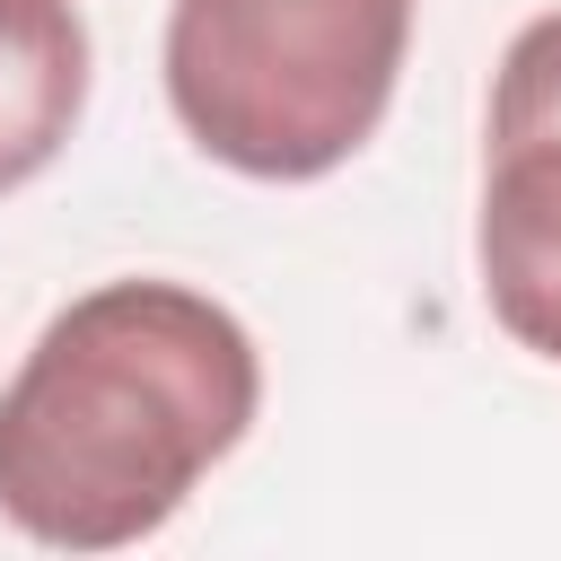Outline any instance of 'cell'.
<instances>
[{
	"label": "cell",
	"instance_id": "1",
	"mask_svg": "<svg viewBox=\"0 0 561 561\" xmlns=\"http://www.w3.org/2000/svg\"><path fill=\"white\" fill-rule=\"evenodd\" d=\"M263 403L254 333L184 280H96L0 386V517L53 552L158 535Z\"/></svg>",
	"mask_w": 561,
	"mask_h": 561
},
{
	"label": "cell",
	"instance_id": "2",
	"mask_svg": "<svg viewBox=\"0 0 561 561\" xmlns=\"http://www.w3.org/2000/svg\"><path fill=\"white\" fill-rule=\"evenodd\" d=\"M412 53V0H175L167 105L254 184H316L368 149Z\"/></svg>",
	"mask_w": 561,
	"mask_h": 561
},
{
	"label": "cell",
	"instance_id": "3",
	"mask_svg": "<svg viewBox=\"0 0 561 561\" xmlns=\"http://www.w3.org/2000/svg\"><path fill=\"white\" fill-rule=\"evenodd\" d=\"M473 263L491 324L561 368V9L526 18L500 53Z\"/></svg>",
	"mask_w": 561,
	"mask_h": 561
},
{
	"label": "cell",
	"instance_id": "4",
	"mask_svg": "<svg viewBox=\"0 0 561 561\" xmlns=\"http://www.w3.org/2000/svg\"><path fill=\"white\" fill-rule=\"evenodd\" d=\"M88 18L79 0H0V193L35 184L88 114Z\"/></svg>",
	"mask_w": 561,
	"mask_h": 561
}]
</instances>
